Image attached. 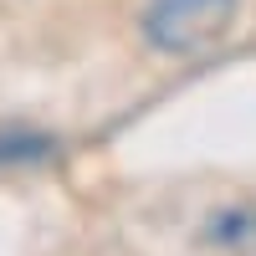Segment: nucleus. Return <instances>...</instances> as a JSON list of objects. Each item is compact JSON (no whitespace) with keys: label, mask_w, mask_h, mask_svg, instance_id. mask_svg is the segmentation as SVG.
Returning a JSON list of instances; mask_svg holds the SVG:
<instances>
[{"label":"nucleus","mask_w":256,"mask_h":256,"mask_svg":"<svg viewBox=\"0 0 256 256\" xmlns=\"http://www.w3.org/2000/svg\"><path fill=\"white\" fill-rule=\"evenodd\" d=\"M236 20V0H154L144 10V36L169 56L205 52Z\"/></svg>","instance_id":"obj_1"}]
</instances>
